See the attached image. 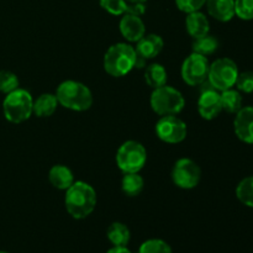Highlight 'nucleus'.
I'll list each match as a JSON object with an SVG mask.
<instances>
[{"instance_id":"1","label":"nucleus","mask_w":253,"mask_h":253,"mask_svg":"<svg viewBox=\"0 0 253 253\" xmlns=\"http://www.w3.org/2000/svg\"><path fill=\"white\" fill-rule=\"evenodd\" d=\"M96 192L90 184L83 180L74 182L64 195L66 210L73 219L83 220L94 211L96 207Z\"/></svg>"},{"instance_id":"2","label":"nucleus","mask_w":253,"mask_h":253,"mask_svg":"<svg viewBox=\"0 0 253 253\" xmlns=\"http://www.w3.org/2000/svg\"><path fill=\"white\" fill-rule=\"evenodd\" d=\"M56 96L58 104L72 111H86L93 105V94L81 82L64 81L57 86Z\"/></svg>"},{"instance_id":"3","label":"nucleus","mask_w":253,"mask_h":253,"mask_svg":"<svg viewBox=\"0 0 253 253\" xmlns=\"http://www.w3.org/2000/svg\"><path fill=\"white\" fill-rule=\"evenodd\" d=\"M136 53L135 47L125 42H119L113 44L108 48L104 56V69L106 73L115 78L125 77L130 73L136 64Z\"/></svg>"},{"instance_id":"4","label":"nucleus","mask_w":253,"mask_h":253,"mask_svg":"<svg viewBox=\"0 0 253 253\" xmlns=\"http://www.w3.org/2000/svg\"><path fill=\"white\" fill-rule=\"evenodd\" d=\"M4 116L9 123L21 124L29 120L34 114V98L26 89L17 88L6 94L2 101Z\"/></svg>"},{"instance_id":"5","label":"nucleus","mask_w":253,"mask_h":253,"mask_svg":"<svg viewBox=\"0 0 253 253\" xmlns=\"http://www.w3.org/2000/svg\"><path fill=\"white\" fill-rule=\"evenodd\" d=\"M150 104L157 115H178L185 106V99L178 89L169 85H163L153 89Z\"/></svg>"},{"instance_id":"6","label":"nucleus","mask_w":253,"mask_h":253,"mask_svg":"<svg viewBox=\"0 0 253 253\" xmlns=\"http://www.w3.org/2000/svg\"><path fill=\"white\" fill-rule=\"evenodd\" d=\"M147 162V151L138 141H126L116 152V165L124 173H140Z\"/></svg>"},{"instance_id":"7","label":"nucleus","mask_w":253,"mask_h":253,"mask_svg":"<svg viewBox=\"0 0 253 253\" xmlns=\"http://www.w3.org/2000/svg\"><path fill=\"white\" fill-rule=\"evenodd\" d=\"M239 73L236 62L227 57H222L210 64L208 82L217 91H224L226 89L234 88Z\"/></svg>"},{"instance_id":"8","label":"nucleus","mask_w":253,"mask_h":253,"mask_svg":"<svg viewBox=\"0 0 253 253\" xmlns=\"http://www.w3.org/2000/svg\"><path fill=\"white\" fill-rule=\"evenodd\" d=\"M202 179V169L190 158H179L172 168V180L180 189H194Z\"/></svg>"},{"instance_id":"9","label":"nucleus","mask_w":253,"mask_h":253,"mask_svg":"<svg viewBox=\"0 0 253 253\" xmlns=\"http://www.w3.org/2000/svg\"><path fill=\"white\" fill-rule=\"evenodd\" d=\"M209 67L210 63L207 57L193 52L183 62L180 69L182 79L190 86L202 85L205 81H208Z\"/></svg>"},{"instance_id":"10","label":"nucleus","mask_w":253,"mask_h":253,"mask_svg":"<svg viewBox=\"0 0 253 253\" xmlns=\"http://www.w3.org/2000/svg\"><path fill=\"white\" fill-rule=\"evenodd\" d=\"M156 135L166 143H180L188 135L187 124L177 115L161 116L156 124Z\"/></svg>"},{"instance_id":"11","label":"nucleus","mask_w":253,"mask_h":253,"mask_svg":"<svg viewBox=\"0 0 253 253\" xmlns=\"http://www.w3.org/2000/svg\"><path fill=\"white\" fill-rule=\"evenodd\" d=\"M198 111L204 120H214L222 111L220 91L212 88L209 82L207 88L202 89V94L198 99Z\"/></svg>"},{"instance_id":"12","label":"nucleus","mask_w":253,"mask_h":253,"mask_svg":"<svg viewBox=\"0 0 253 253\" xmlns=\"http://www.w3.org/2000/svg\"><path fill=\"white\" fill-rule=\"evenodd\" d=\"M234 131L240 141L253 145V106H242L235 114Z\"/></svg>"},{"instance_id":"13","label":"nucleus","mask_w":253,"mask_h":253,"mask_svg":"<svg viewBox=\"0 0 253 253\" xmlns=\"http://www.w3.org/2000/svg\"><path fill=\"white\" fill-rule=\"evenodd\" d=\"M121 35L130 42H137L146 35L145 22L140 15L125 14L123 15L119 24Z\"/></svg>"},{"instance_id":"14","label":"nucleus","mask_w":253,"mask_h":253,"mask_svg":"<svg viewBox=\"0 0 253 253\" xmlns=\"http://www.w3.org/2000/svg\"><path fill=\"white\" fill-rule=\"evenodd\" d=\"M165 41L160 35L148 34L145 35L141 40H138L136 44V53L142 57L143 59H152L157 57L162 52Z\"/></svg>"},{"instance_id":"15","label":"nucleus","mask_w":253,"mask_h":253,"mask_svg":"<svg viewBox=\"0 0 253 253\" xmlns=\"http://www.w3.org/2000/svg\"><path fill=\"white\" fill-rule=\"evenodd\" d=\"M100 6L109 14L114 16H123L125 14L143 15L146 11V5L128 4L126 0H99Z\"/></svg>"},{"instance_id":"16","label":"nucleus","mask_w":253,"mask_h":253,"mask_svg":"<svg viewBox=\"0 0 253 253\" xmlns=\"http://www.w3.org/2000/svg\"><path fill=\"white\" fill-rule=\"evenodd\" d=\"M208 12L220 22H227L235 16V0H207Z\"/></svg>"},{"instance_id":"17","label":"nucleus","mask_w":253,"mask_h":253,"mask_svg":"<svg viewBox=\"0 0 253 253\" xmlns=\"http://www.w3.org/2000/svg\"><path fill=\"white\" fill-rule=\"evenodd\" d=\"M185 29H187L188 34L193 37V39H198V37L205 36L210 32V22L208 20L207 15L203 14L202 11H194L187 14V19H185Z\"/></svg>"},{"instance_id":"18","label":"nucleus","mask_w":253,"mask_h":253,"mask_svg":"<svg viewBox=\"0 0 253 253\" xmlns=\"http://www.w3.org/2000/svg\"><path fill=\"white\" fill-rule=\"evenodd\" d=\"M48 180L52 187L58 190H64V192L76 182L71 168L64 165L53 166L48 172Z\"/></svg>"},{"instance_id":"19","label":"nucleus","mask_w":253,"mask_h":253,"mask_svg":"<svg viewBox=\"0 0 253 253\" xmlns=\"http://www.w3.org/2000/svg\"><path fill=\"white\" fill-rule=\"evenodd\" d=\"M106 237L113 247H127L131 239V232L125 224L115 221L109 225L106 230Z\"/></svg>"},{"instance_id":"20","label":"nucleus","mask_w":253,"mask_h":253,"mask_svg":"<svg viewBox=\"0 0 253 253\" xmlns=\"http://www.w3.org/2000/svg\"><path fill=\"white\" fill-rule=\"evenodd\" d=\"M58 105L56 94H41L36 100H34V114L39 118H49L53 115Z\"/></svg>"},{"instance_id":"21","label":"nucleus","mask_w":253,"mask_h":253,"mask_svg":"<svg viewBox=\"0 0 253 253\" xmlns=\"http://www.w3.org/2000/svg\"><path fill=\"white\" fill-rule=\"evenodd\" d=\"M168 74L165 67L160 63H152L146 67L145 81L148 86L152 89H157L167 84Z\"/></svg>"},{"instance_id":"22","label":"nucleus","mask_w":253,"mask_h":253,"mask_svg":"<svg viewBox=\"0 0 253 253\" xmlns=\"http://www.w3.org/2000/svg\"><path fill=\"white\" fill-rule=\"evenodd\" d=\"M145 187V180L140 173H124L121 179V190L126 197H137L141 194Z\"/></svg>"},{"instance_id":"23","label":"nucleus","mask_w":253,"mask_h":253,"mask_svg":"<svg viewBox=\"0 0 253 253\" xmlns=\"http://www.w3.org/2000/svg\"><path fill=\"white\" fill-rule=\"evenodd\" d=\"M192 48L194 53L202 54V56H211L219 48V40L212 35L208 34L205 36L194 39L192 44Z\"/></svg>"},{"instance_id":"24","label":"nucleus","mask_w":253,"mask_h":253,"mask_svg":"<svg viewBox=\"0 0 253 253\" xmlns=\"http://www.w3.org/2000/svg\"><path fill=\"white\" fill-rule=\"evenodd\" d=\"M222 110L229 114H236L242 108V94L237 89L230 88L220 91Z\"/></svg>"},{"instance_id":"25","label":"nucleus","mask_w":253,"mask_h":253,"mask_svg":"<svg viewBox=\"0 0 253 253\" xmlns=\"http://www.w3.org/2000/svg\"><path fill=\"white\" fill-rule=\"evenodd\" d=\"M235 193L241 204L253 209V175H249L240 180Z\"/></svg>"},{"instance_id":"26","label":"nucleus","mask_w":253,"mask_h":253,"mask_svg":"<svg viewBox=\"0 0 253 253\" xmlns=\"http://www.w3.org/2000/svg\"><path fill=\"white\" fill-rule=\"evenodd\" d=\"M138 253H173L169 245L161 239H150L143 242Z\"/></svg>"},{"instance_id":"27","label":"nucleus","mask_w":253,"mask_h":253,"mask_svg":"<svg viewBox=\"0 0 253 253\" xmlns=\"http://www.w3.org/2000/svg\"><path fill=\"white\" fill-rule=\"evenodd\" d=\"M20 88V81L15 73L10 71H0V93L9 94Z\"/></svg>"},{"instance_id":"28","label":"nucleus","mask_w":253,"mask_h":253,"mask_svg":"<svg viewBox=\"0 0 253 253\" xmlns=\"http://www.w3.org/2000/svg\"><path fill=\"white\" fill-rule=\"evenodd\" d=\"M235 15L245 21L253 20V0H235Z\"/></svg>"},{"instance_id":"29","label":"nucleus","mask_w":253,"mask_h":253,"mask_svg":"<svg viewBox=\"0 0 253 253\" xmlns=\"http://www.w3.org/2000/svg\"><path fill=\"white\" fill-rule=\"evenodd\" d=\"M235 86L240 93L252 94L253 93V72L245 71L239 73Z\"/></svg>"},{"instance_id":"30","label":"nucleus","mask_w":253,"mask_h":253,"mask_svg":"<svg viewBox=\"0 0 253 253\" xmlns=\"http://www.w3.org/2000/svg\"><path fill=\"white\" fill-rule=\"evenodd\" d=\"M205 2H207V0H175V5H177L178 9L185 14L199 11L204 6Z\"/></svg>"},{"instance_id":"31","label":"nucleus","mask_w":253,"mask_h":253,"mask_svg":"<svg viewBox=\"0 0 253 253\" xmlns=\"http://www.w3.org/2000/svg\"><path fill=\"white\" fill-rule=\"evenodd\" d=\"M106 253H131V251L127 247H113Z\"/></svg>"},{"instance_id":"32","label":"nucleus","mask_w":253,"mask_h":253,"mask_svg":"<svg viewBox=\"0 0 253 253\" xmlns=\"http://www.w3.org/2000/svg\"><path fill=\"white\" fill-rule=\"evenodd\" d=\"M126 1L132 5H146L147 0H126Z\"/></svg>"},{"instance_id":"33","label":"nucleus","mask_w":253,"mask_h":253,"mask_svg":"<svg viewBox=\"0 0 253 253\" xmlns=\"http://www.w3.org/2000/svg\"><path fill=\"white\" fill-rule=\"evenodd\" d=\"M0 253H7V252H5V251H0Z\"/></svg>"}]
</instances>
